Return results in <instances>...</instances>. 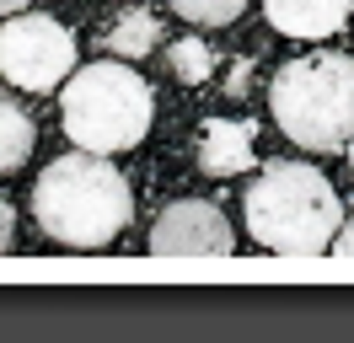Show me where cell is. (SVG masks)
Segmentation results:
<instances>
[{
	"label": "cell",
	"instance_id": "cell-5",
	"mask_svg": "<svg viewBox=\"0 0 354 343\" xmlns=\"http://www.w3.org/2000/svg\"><path fill=\"white\" fill-rule=\"evenodd\" d=\"M75 70V38L54 17H11L0 27V75L22 91H54Z\"/></svg>",
	"mask_w": 354,
	"mask_h": 343
},
{
	"label": "cell",
	"instance_id": "cell-3",
	"mask_svg": "<svg viewBox=\"0 0 354 343\" xmlns=\"http://www.w3.org/2000/svg\"><path fill=\"white\" fill-rule=\"evenodd\" d=\"M274 124L306 150H338L354 140V59L301 54L268 86Z\"/></svg>",
	"mask_w": 354,
	"mask_h": 343
},
{
	"label": "cell",
	"instance_id": "cell-11",
	"mask_svg": "<svg viewBox=\"0 0 354 343\" xmlns=\"http://www.w3.org/2000/svg\"><path fill=\"white\" fill-rule=\"evenodd\" d=\"M247 0H172L177 17H188L194 27H225V21L242 17Z\"/></svg>",
	"mask_w": 354,
	"mask_h": 343
},
{
	"label": "cell",
	"instance_id": "cell-1",
	"mask_svg": "<svg viewBox=\"0 0 354 343\" xmlns=\"http://www.w3.org/2000/svg\"><path fill=\"white\" fill-rule=\"evenodd\" d=\"M344 231L333 183L306 161H274L247 188V236L279 257H317Z\"/></svg>",
	"mask_w": 354,
	"mask_h": 343
},
{
	"label": "cell",
	"instance_id": "cell-15",
	"mask_svg": "<svg viewBox=\"0 0 354 343\" xmlns=\"http://www.w3.org/2000/svg\"><path fill=\"white\" fill-rule=\"evenodd\" d=\"M27 0H0V11H22Z\"/></svg>",
	"mask_w": 354,
	"mask_h": 343
},
{
	"label": "cell",
	"instance_id": "cell-8",
	"mask_svg": "<svg viewBox=\"0 0 354 343\" xmlns=\"http://www.w3.org/2000/svg\"><path fill=\"white\" fill-rule=\"evenodd\" d=\"M263 11L285 38H333L349 21L354 0H263Z\"/></svg>",
	"mask_w": 354,
	"mask_h": 343
},
{
	"label": "cell",
	"instance_id": "cell-7",
	"mask_svg": "<svg viewBox=\"0 0 354 343\" xmlns=\"http://www.w3.org/2000/svg\"><path fill=\"white\" fill-rule=\"evenodd\" d=\"M252 167V124L247 118H204L199 124V172L231 177Z\"/></svg>",
	"mask_w": 354,
	"mask_h": 343
},
{
	"label": "cell",
	"instance_id": "cell-9",
	"mask_svg": "<svg viewBox=\"0 0 354 343\" xmlns=\"http://www.w3.org/2000/svg\"><path fill=\"white\" fill-rule=\"evenodd\" d=\"M156 43H161V21L151 11H124V17L108 27V48L118 59H145Z\"/></svg>",
	"mask_w": 354,
	"mask_h": 343
},
{
	"label": "cell",
	"instance_id": "cell-2",
	"mask_svg": "<svg viewBox=\"0 0 354 343\" xmlns=\"http://www.w3.org/2000/svg\"><path fill=\"white\" fill-rule=\"evenodd\" d=\"M129 210H134L129 183L97 150H75V156L48 161L38 188H32L38 225L65 247H108L129 225Z\"/></svg>",
	"mask_w": 354,
	"mask_h": 343
},
{
	"label": "cell",
	"instance_id": "cell-6",
	"mask_svg": "<svg viewBox=\"0 0 354 343\" xmlns=\"http://www.w3.org/2000/svg\"><path fill=\"white\" fill-rule=\"evenodd\" d=\"M231 252V220L204 198H183L156 220L151 257H225Z\"/></svg>",
	"mask_w": 354,
	"mask_h": 343
},
{
	"label": "cell",
	"instance_id": "cell-10",
	"mask_svg": "<svg viewBox=\"0 0 354 343\" xmlns=\"http://www.w3.org/2000/svg\"><path fill=\"white\" fill-rule=\"evenodd\" d=\"M32 156V118H27L17 97L0 91V172H17Z\"/></svg>",
	"mask_w": 354,
	"mask_h": 343
},
{
	"label": "cell",
	"instance_id": "cell-13",
	"mask_svg": "<svg viewBox=\"0 0 354 343\" xmlns=\"http://www.w3.org/2000/svg\"><path fill=\"white\" fill-rule=\"evenodd\" d=\"M333 252L344 257V263H354V225H344V231L333 236Z\"/></svg>",
	"mask_w": 354,
	"mask_h": 343
},
{
	"label": "cell",
	"instance_id": "cell-14",
	"mask_svg": "<svg viewBox=\"0 0 354 343\" xmlns=\"http://www.w3.org/2000/svg\"><path fill=\"white\" fill-rule=\"evenodd\" d=\"M6 247H11V204L0 198V252H6Z\"/></svg>",
	"mask_w": 354,
	"mask_h": 343
},
{
	"label": "cell",
	"instance_id": "cell-12",
	"mask_svg": "<svg viewBox=\"0 0 354 343\" xmlns=\"http://www.w3.org/2000/svg\"><path fill=\"white\" fill-rule=\"evenodd\" d=\"M172 70H177V81L199 86V81H209L215 59H209V48L199 38H183V43H172Z\"/></svg>",
	"mask_w": 354,
	"mask_h": 343
},
{
	"label": "cell",
	"instance_id": "cell-4",
	"mask_svg": "<svg viewBox=\"0 0 354 343\" xmlns=\"http://www.w3.org/2000/svg\"><path fill=\"white\" fill-rule=\"evenodd\" d=\"M59 118H65V134L81 150H97V156H113V150H129L145 140V129L156 118L151 86L134 75L129 64H86L75 70L59 91Z\"/></svg>",
	"mask_w": 354,
	"mask_h": 343
}]
</instances>
